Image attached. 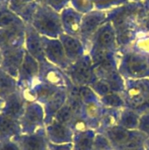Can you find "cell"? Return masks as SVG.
Listing matches in <instances>:
<instances>
[{
  "label": "cell",
  "instance_id": "1",
  "mask_svg": "<svg viewBox=\"0 0 149 150\" xmlns=\"http://www.w3.org/2000/svg\"><path fill=\"white\" fill-rule=\"evenodd\" d=\"M31 25L41 36L55 39L61 34V21L57 12L40 2L35 8Z\"/></svg>",
  "mask_w": 149,
  "mask_h": 150
},
{
  "label": "cell",
  "instance_id": "2",
  "mask_svg": "<svg viewBox=\"0 0 149 150\" xmlns=\"http://www.w3.org/2000/svg\"><path fill=\"white\" fill-rule=\"evenodd\" d=\"M22 134H31L45 127V112L42 105L27 102L25 112L19 120Z\"/></svg>",
  "mask_w": 149,
  "mask_h": 150
},
{
  "label": "cell",
  "instance_id": "3",
  "mask_svg": "<svg viewBox=\"0 0 149 150\" xmlns=\"http://www.w3.org/2000/svg\"><path fill=\"white\" fill-rule=\"evenodd\" d=\"M40 70V63L26 51L17 78L18 88L21 91L31 88L37 83Z\"/></svg>",
  "mask_w": 149,
  "mask_h": 150
},
{
  "label": "cell",
  "instance_id": "4",
  "mask_svg": "<svg viewBox=\"0 0 149 150\" xmlns=\"http://www.w3.org/2000/svg\"><path fill=\"white\" fill-rule=\"evenodd\" d=\"M41 40L47 61L55 66L66 68L68 60L66 57L61 40L45 36H41Z\"/></svg>",
  "mask_w": 149,
  "mask_h": 150
},
{
  "label": "cell",
  "instance_id": "5",
  "mask_svg": "<svg viewBox=\"0 0 149 150\" xmlns=\"http://www.w3.org/2000/svg\"><path fill=\"white\" fill-rule=\"evenodd\" d=\"M25 26L0 28V52L25 47Z\"/></svg>",
  "mask_w": 149,
  "mask_h": 150
},
{
  "label": "cell",
  "instance_id": "6",
  "mask_svg": "<svg viewBox=\"0 0 149 150\" xmlns=\"http://www.w3.org/2000/svg\"><path fill=\"white\" fill-rule=\"evenodd\" d=\"M26 104L27 101L24 98L22 91L18 89L4 100L0 114L19 120L25 112Z\"/></svg>",
  "mask_w": 149,
  "mask_h": 150
},
{
  "label": "cell",
  "instance_id": "7",
  "mask_svg": "<svg viewBox=\"0 0 149 150\" xmlns=\"http://www.w3.org/2000/svg\"><path fill=\"white\" fill-rule=\"evenodd\" d=\"M19 150H48V140L45 127L31 134H20L13 140Z\"/></svg>",
  "mask_w": 149,
  "mask_h": 150
},
{
  "label": "cell",
  "instance_id": "8",
  "mask_svg": "<svg viewBox=\"0 0 149 150\" xmlns=\"http://www.w3.org/2000/svg\"><path fill=\"white\" fill-rule=\"evenodd\" d=\"M25 49L29 54L36 59L39 63L47 61L43 50L41 35L33 28L31 24H25Z\"/></svg>",
  "mask_w": 149,
  "mask_h": 150
},
{
  "label": "cell",
  "instance_id": "9",
  "mask_svg": "<svg viewBox=\"0 0 149 150\" xmlns=\"http://www.w3.org/2000/svg\"><path fill=\"white\" fill-rule=\"evenodd\" d=\"M25 53V47H19L1 52L2 63L0 68H2L10 76L17 79L21 64L24 60Z\"/></svg>",
  "mask_w": 149,
  "mask_h": 150
},
{
  "label": "cell",
  "instance_id": "10",
  "mask_svg": "<svg viewBox=\"0 0 149 150\" xmlns=\"http://www.w3.org/2000/svg\"><path fill=\"white\" fill-rule=\"evenodd\" d=\"M59 89L56 86L37 82L31 88L20 91L27 102H37L43 105Z\"/></svg>",
  "mask_w": 149,
  "mask_h": 150
},
{
  "label": "cell",
  "instance_id": "11",
  "mask_svg": "<svg viewBox=\"0 0 149 150\" xmlns=\"http://www.w3.org/2000/svg\"><path fill=\"white\" fill-rule=\"evenodd\" d=\"M45 131L49 142L55 144L70 143L71 133L67 125L53 120L45 126Z\"/></svg>",
  "mask_w": 149,
  "mask_h": 150
},
{
  "label": "cell",
  "instance_id": "12",
  "mask_svg": "<svg viewBox=\"0 0 149 150\" xmlns=\"http://www.w3.org/2000/svg\"><path fill=\"white\" fill-rule=\"evenodd\" d=\"M67 95L62 88H60L44 105L45 112V126L50 123L54 119L59 110L66 104Z\"/></svg>",
  "mask_w": 149,
  "mask_h": 150
},
{
  "label": "cell",
  "instance_id": "13",
  "mask_svg": "<svg viewBox=\"0 0 149 150\" xmlns=\"http://www.w3.org/2000/svg\"><path fill=\"white\" fill-rule=\"evenodd\" d=\"M22 134L19 120L0 114V142L14 140Z\"/></svg>",
  "mask_w": 149,
  "mask_h": 150
},
{
  "label": "cell",
  "instance_id": "14",
  "mask_svg": "<svg viewBox=\"0 0 149 150\" xmlns=\"http://www.w3.org/2000/svg\"><path fill=\"white\" fill-rule=\"evenodd\" d=\"M37 82L61 88L59 86L61 82V77L59 76V72L54 68V65L47 61L40 62V70Z\"/></svg>",
  "mask_w": 149,
  "mask_h": 150
},
{
  "label": "cell",
  "instance_id": "15",
  "mask_svg": "<svg viewBox=\"0 0 149 150\" xmlns=\"http://www.w3.org/2000/svg\"><path fill=\"white\" fill-rule=\"evenodd\" d=\"M25 26L24 20L8 6L0 8V28Z\"/></svg>",
  "mask_w": 149,
  "mask_h": 150
},
{
  "label": "cell",
  "instance_id": "16",
  "mask_svg": "<svg viewBox=\"0 0 149 150\" xmlns=\"http://www.w3.org/2000/svg\"><path fill=\"white\" fill-rule=\"evenodd\" d=\"M17 90H18L17 79L0 68V99L4 100Z\"/></svg>",
  "mask_w": 149,
  "mask_h": 150
},
{
  "label": "cell",
  "instance_id": "17",
  "mask_svg": "<svg viewBox=\"0 0 149 150\" xmlns=\"http://www.w3.org/2000/svg\"><path fill=\"white\" fill-rule=\"evenodd\" d=\"M60 40L62 44L68 60H75L79 56L81 52V45L76 39L68 34L61 33L60 35Z\"/></svg>",
  "mask_w": 149,
  "mask_h": 150
},
{
  "label": "cell",
  "instance_id": "18",
  "mask_svg": "<svg viewBox=\"0 0 149 150\" xmlns=\"http://www.w3.org/2000/svg\"><path fill=\"white\" fill-rule=\"evenodd\" d=\"M69 75L73 81L76 83H84L90 76V70L88 65L82 62L74 66L69 70Z\"/></svg>",
  "mask_w": 149,
  "mask_h": 150
},
{
  "label": "cell",
  "instance_id": "19",
  "mask_svg": "<svg viewBox=\"0 0 149 150\" xmlns=\"http://www.w3.org/2000/svg\"><path fill=\"white\" fill-rule=\"evenodd\" d=\"M129 70L134 75H141L147 71L148 64L147 62L139 57H132L128 62Z\"/></svg>",
  "mask_w": 149,
  "mask_h": 150
},
{
  "label": "cell",
  "instance_id": "20",
  "mask_svg": "<svg viewBox=\"0 0 149 150\" xmlns=\"http://www.w3.org/2000/svg\"><path fill=\"white\" fill-rule=\"evenodd\" d=\"M74 109L69 104H65L54 116V120L67 125L73 116Z\"/></svg>",
  "mask_w": 149,
  "mask_h": 150
},
{
  "label": "cell",
  "instance_id": "21",
  "mask_svg": "<svg viewBox=\"0 0 149 150\" xmlns=\"http://www.w3.org/2000/svg\"><path fill=\"white\" fill-rule=\"evenodd\" d=\"M110 136L111 138L118 142V143H121V142H126L127 139H128V134L126 131L123 130V129H120V128H114L112 129L111 132H110Z\"/></svg>",
  "mask_w": 149,
  "mask_h": 150
},
{
  "label": "cell",
  "instance_id": "22",
  "mask_svg": "<svg viewBox=\"0 0 149 150\" xmlns=\"http://www.w3.org/2000/svg\"><path fill=\"white\" fill-rule=\"evenodd\" d=\"M91 147V141L90 137L83 135L80 136L75 144V150H90Z\"/></svg>",
  "mask_w": 149,
  "mask_h": 150
},
{
  "label": "cell",
  "instance_id": "23",
  "mask_svg": "<svg viewBox=\"0 0 149 150\" xmlns=\"http://www.w3.org/2000/svg\"><path fill=\"white\" fill-rule=\"evenodd\" d=\"M0 150H19V148L13 140H10L0 142Z\"/></svg>",
  "mask_w": 149,
  "mask_h": 150
},
{
  "label": "cell",
  "instance_id": "24",
  "mask_svg": "<svg viewBox=\"0 0 149 150\" xmlns=\"http://www.w3.org/2000/svg\"><path fill=\"white\" fill-rule=\"evenodd\" d=\"M65 1L66 0H38V2L45 4L50 6L51 8H53L54 10H58L61 7H62Z\"/></svg>",
  "mask_w": 149,
  "mask_h": 150
},
{
  "label": "cell",
  "instance_id": "25",
  "mask_svg": "<svg viewBox=\"0 0 149 150\" xmlns=\"http://www.w3.org/2000/svg\"><path fill=\"white\" fill-rule=\"evenodd\" d=\"M48 150H73L72 145L70 143H61L55 144L52 142H48Z\"/></svg>",
  "mask_w": 149,
  "mask_h": 150
},
{
  "label": "cell",
  "instance_id": "26",
  "mask_svg": "<svg viewBox=\"0 0 149 150\" xmlns=\"http://www.w3.org/2000/svg\"><path fill=\"white\" fill-rule=\"evenodd\" d=\"M112 34L109 30H105L103 32L102 35L100 36V41L103 45H109L112 42Z\"/></svg>",
  "mask_w": 149,
  "mask_h": 150
},
{
  "label": "cell",
  "instance_id": "27",
  "mask_svg": "<svg viewBox=\"0 0 149 150\" xmlns=\"http://www.w3.org/2000/svg\"><path fill=\"white\" fill-rule=\"evenodd\" d=\"M136 123H137V119L133 114H128L124 119V124L128 127H134Z\"/></svg>",
  "mask_w": 149,
  "mask_h": 150
},
{
  "label": "cell",
  "instance_id": "28",
  "mask_svg": "<svg viewBox=\"0 0 149 150\" xmlns=\"http://www.w3.org/2000/svg\"><path fill=\"white\" fill-rule=\"evenodd\" d=\"M105 101L107 104L112 105H119L121 103V100L116 95H108V96H106L105 98Z\"/></svg>",
  "mask_w": 149,
  "mask_h": 150
},
{
  "label": "cell",
  "instance_id": "29",
  "mask_svg": "<svg viewBox=\"0 0 149 150\" xmlns=\"http://www.w3.org/2000/svg\"><path fill=\"white\" fill-rule=\"evenodd\" d=\"M141 127L142 130L144 131H147V132H149V120L145 119L143 120V121L141 122Z\"/></svg>",
  "mask_w": 149,
  "mask_h": 150
},
{
  "label": "cell",
  "instance_id": "30",
  "mask_svg": "<svg viewBox=\"0 0 149 150\" xmlns=\"http://www.w3.org/2000/svg\"><path fill=\"white\" fill-rule=\"evenodd\" d=\"M3 104H4V100L0 99V112H1V110H2V107H3Z\"/></svg>",
  "mask_w": 149,
  "mask_h": 150
},
{
  "label": "cell",
  "instance_id": "31",
  "mask_svg": "<svg viewBox=\"0 0 149 150\" xmlns=\"http://www.w3.org/2000/svg\"><path fill=\"white\" fill-rule=\"evenodd\" d=\"M1 63H2V54H1V52H0V67H1Z\"/></svg>",
  "mask_w": 149,
  "mask_h": 150
}]
</instances>
